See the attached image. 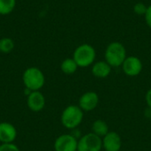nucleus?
<instances>
[{
  "mask_svg": "<svg viewBox=\"0 0 151 151\" xmlns=\"http://www.w3.org/2000/svg\"><path fill=\"white\" fill-rule=\"evenodd\" d=\"M145 98H146V102H147V104H148L149 108H150L151 109V88L148 90Z\"/></svg>",
  "mask_w": 151,
  "mask_h": 151,
  "instance_id": "aec40b11",
  "label": "nucleus"
},
{
  "mask_svg": "<svg viewBox=\"0 0 151 151\" xmlns=\"http://www.w3.org/2000/svg\"><path fill=\"white\" fill-rule=\"evenodd\" d=\"M99 103V96L94 91L84 93L79 99V107L83 111H91L96 108Z\"/></svg>",
  "mask_w": 151,
  "mask_h": 151,
  "instance_id": "6e6552de",
  "label": "nucleus"
},
{
  "mask_svg": "<svg viewBox=\"0 0 151 151\" xmlns=\"http://www.w3.org/2000/svg\"><path fill=\"white\" fill-rule=\"evenodd\" d=\"M14 48V42L12 39L4 37L0 40V51L3 53H9Z\"/></svg>",
  "mask_w": 151,
  "mask_h": 151,
  "instance_id": "dca6fc26",
  "label": "nucleus"
},
{
  "mask_svg": "<svg viewBox=\"0 0 151 151\" xmlns=\"http://www.w3.org/2000/svg\"><path fill=\"white\" fill-rule=\"evenodd\" d=\"M92 74L96 78H106L111 74V66L104 60V61H97L92 65L91 69Z\"/></svg>",
  "mask_w": 151,
  "mask_h": 151,
  "instance_id": "f8f14e48",
  "label": "nucleus"
},
{
  "mask_svg": "<svg viewBox=\"0 0 151 151\" xmlns=\"http://www.w3.org/2000/svg\"><path fill=\"white\" fill-rule=\"evenodd\" d=\"M25 88L31 91H39L45 83L43 73L37 67H29L25 70L22 76Z\"/></svg>",
  "mask_w": 151,
  "mask_h": 151,
  "instance_id": "7ed1b4c3",
  "label": "nucleus"
},
{
  "mask_svg": "<svg viewBox=\"0 0 151 151\" xmlns=\"http://www.w3.org/2000/svg\"><path fill=\"white\" fill-rule=\"evenodd\" d=\"M16 0H0V14H10L15 8Z\"/></svg>",
  "mask_w": 151,
  "mask_h": 151,
  "instance_id": "2eb2a0df",
  "label": "nucleus"
},
{
  "mask_svg": "<svg viewBox=\"0 0 151 151\" xmlns=\"http://www.w3.org/2000/svg\"><path fill=\"white\" fill-rule=\"evenodd\" d=\"M109 126L103 119H97L92 124V133L103 138L109 133Z\"/></svg>",
  "mask_w": 151,
  "mask_h": 151,
  "instance_id": "ddd939ff",
  "label": "nucleus"
},
{
  "mask_svg": "<svg viewBox=\"0 0 151 151\" xmlns=\"http://www.w3.org/2000/svg\"><path fill=\"white\" fill-rule=\"evenodd\" d=\"M121 66L125 74L130 77L137 76L142 71V63L141 59L135 56L127 57Z\"/></svg>",
  "mask_w": 151,
  "mask_h": 151,
  "instance_id": "0eeeda50",
  "label": "nucleus"
},
{
  "mask_svg": "<svg viewBox=\"0 0 151 151\" xmlns=\"http://www.w3.org/2000/svg\"><path fill=\"white\" fill-rule=\"evenodd\" d=\"M104 58L111 67H119L127 58V50L121 42H112L106 47Z\"/></svg>",
  "mask_w": 151,
  "mask_h": 151,
  "instance_id": "f257e3e1",
  "label": "nucleus"
},
{
  "mask_svg": "<svg viewBox=\"0 0 151 151\" xmlns=\"http://www.w3.org/2000/svg\"><path fill=\"white\" fill-rule=\"evenodd\" d=\"M27 106L32 111H41L45 106L44 96L40 91H32L27 96Z\"/></svg>",
  "mask_w": 151,
  "mask_h": 151,
  "instance_id": "9b49d317",
  "label": "nucleus"
},
{
  "mask_svg": "<svg viewBox=\"0 0 151 151\" xmlns=\"http://www.w3.org/2000/svg\"><path fill=\"white\" fill-rule=\"evenodd\" d=\"M54 149L55 151H77L78 141L73 134H62L56 139Z\"/></svg>",
  "mask_w": 151,
  "mask_h": 151,
  "instance_id": "423d86ee",
  "label": "nucleus"
},
{
  "mask_svg": "<svg viewBox=\"0 0 151 151\" xmlns=\"http://www.w3.org/2000/svg\"><path fill=\"white\" fill-rule=\"evenodd\" d=\"M83 119V111L79 105H69L62 112L61 123L67 129H74Z\"/></svg>",
  "mask_w": 151,
  "mask_h": 151,
  "instance_id": "20e7f679",
  "label": "nucleus"
},
{
  "mask_svg": "<svg viewBox=\"0 0 151 151\" xmlns=\"http://www.w3.org/2000/svg\"><path fill=\"white\" fill-rule=\"evenodd\" d=\"M148 6L142 2H138L134 5V12L139 16H144L146 13Z\"/></svg>",
  "mask_w": 151,
  "mask_h": 151,
  "instance_id": "f3484780",
  "label": "nucleus"
},
{
  "mask_svg": "<svg viewBox=\"0 0 151 151\" xmlns=\"http://www.w3.org/2000/svg\"><path fill=\"white\" fill-rule=\"evenodd\" d=\"M0 151H20L13 143H2L0 145Z\"/></svg>",
  "mask_w": 151,
  "mask_h": 151,
  "instance_id": "a211bd4d",
  "label": "nucleus"
},
{
  "mask_svg": "<svg viewBox=\"0 0 151 151\" xmlns=\"http://www.w3.org/2000/svg\"><path fill=\"white\" fill-rule=\"evenodd\" d=\"M61 70L65 74H73L74 73L77 69H78V65L74 61V59L72 58H65L62 63H61Z\"/></svg>",
  "mask_w": 151,
  "mask_h": 151,
  "instance_id": "4468645a",
  "label": "nucleus"
},
{
  "mask_svg": "<svg viewBox=\"0 0 151 151\" xmlns=\"http://www.w3.org/2000/svg\"><path fill=\"white\" fill-rule=\"evenodd\" d=\"M17 137L15 127L9 122L0 123V142L2 143H12Z\"/></svg>",
  "mask_w": 151,
  "mask_h": 151,
  "instance_id": "9d476101",
  "label": "nucleus"
},
{
  "mask_svg": "<svg viewBox=\"0 0 151 151\" xmlns=\"http://www.w3.org/2000/svg\"><path fill=\"white\" fill-rule=\"evenodd\" d=\"M96 52L95 48L88 43L78 46L73 51V58L79 67H88L95 63Z\"/></svg>",
  "mask_w": 151,
  "mask_h": 151,
  "instance_id": "f03ea898",
  "label": "nucleus"
},
{
  "mask_svg": "<svg viewBox=\"0 0 151 151\" xmlns=\"http://www.w3.org/2000/svg\"><path fill=\"white\" fill-rule=\"evenodd\" d=\"M144 18H145L146 24L148 25V27L151 29V4L148 6L147 11H146V13L144 15Z\"/></svg>",
  "mask_w": 151,
  "mask_h": 151,
  "instance_id": "6ab92c4d",
  "label": "nucleus"
},
{
  "mask_svg": "<svg viewBox=\"0 0 151 151\" xmlns=\"http://www.w3.org/2000/svg\"><path fill=\"white\" fill-rule=\"evenodd\" d=\"M102 148V138L93 133H89L83 135L78 141L77 151H101Z\"/></svg>",
  "mask_w": 151,
  "mask_h": 151,
  "instance_id": "39448f33",
  "label": "nucleus"
},
{
  "mask_svg": "<svg viewBox=\"0 0 151 151\" xmlns=\"http://www.w3.org/2000/svg\"><path fill=\"white\" fill-rule=\"evenodd\" d=\"M103 148L105 151H120L122 148V140L116 132H109L102 138Z\"/></svg>",
  "mask_w": 151,
  "mask_h": 151,
  "instance_id": "1a4fd4ad",
  "label": "nucleus"
}]
</instances>
